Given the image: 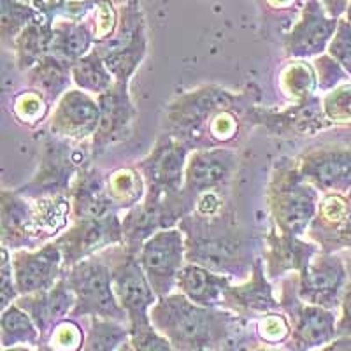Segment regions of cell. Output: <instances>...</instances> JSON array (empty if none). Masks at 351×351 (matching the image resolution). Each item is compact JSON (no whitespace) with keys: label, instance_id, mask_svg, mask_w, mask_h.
Instances as JSON below:
<instances>
[{"label":"cell","instance_id":"cell-1","mask_svg":"<svg viewBox=\"0 0 351 351\" xmlns=\"http://www.w3.org/2000/svg\"><path fill=\"white\" fill-rule=\"evenodd\" d=\"M149 316L156 330L180 351L252 350L260 343L256 334L250 335L247 316L199 306L181 291L158 297Z\"/></svg>","mask_w":351,"mask_h":351},{"label":"cell","instance_id":"cell-2","mask_svg":"<svg viewBox=\"0 0 351 351\" xmlns=\"http://www.w3.org/2000/svg\"><path fill=\"white\" fill-rule=\"evenodd\" d=\"M178 227L186 241V262L246 280L258 256L253 255L252 241L237 227L227 209L216 215L190 213Z\"/></svg>","mask_w":351,"mask_h":351},{"label":"cell","instance_id":"cell-3","mask_svg":"<svg viewBox=\"0 0 351 351\" xmlns=\"http://www.w3.org/2000/svg\"><path fill=\"white\" fill-rule=\"evenodd\" d=\"M111 265L112 288L116 299L123 307L130 327V350L169 351L174 350L167 337L160 334L152 322L153 304L158 300L148 276L141 267L137 253L128 252L125 244L102 252Z\"/></svg>","mask_w":351,"mask_h":351},{"label":"cell","instance_id":"cell-4","mask_svg":"<svg viewBox=\"0 0 351 351\" xmlns=\"http://www.w3.org/2000/svg\"><path fill=\"white\" fill-rule=\"evenodd\" d=\"M2 246L9 250H23L36 246L39 241L58 232L72 215L71 197H43L30 199L20 192L2 190Z\"/></svg>","mask_w":351,"mask_h":351},{"label":"cell","instance_id":"cell-5","mask_svg":"<svg viewBox=\"0 0 351 351\" xmlns=\"http://www.w3.org/2000/svg\"><path fill=\"white\" fill-rule=\"evenodd\" d=\"M267 204L276 230L304 237L319 204V190L300 174L297 160L280 158L272 169Z\"/></svg>","mask_w":351,"mask_h":351},{"label":"cell","instance_id":"cell-6","mask_svg":"<svg viewBox=\"0 0 351 351\" xmlns=\"http://www.w3.org/2000/svg\"><path fill=\"white\" fill-rule=\"evenodd\" d=\"M64 278L76 295V306L72 309L71 318L100 316L128 324L127 313L116 299L111 265L104 253L74 263L72 267L65 269Z\"/></svg>","mask_w":351,"mask_h":351},{"label":"cell","instance_id":"cell-7","mask_svg":"<svg viewBox=\"0 0 351 351\" xmlns=\"http://www.w3.org/2000/svg\"><path fill=\"white\" fill-rule=\"evenodd\" d=\"M239 97L219 86H202L174 99L165 112V134L195 146L215 116L234 111Z\"/></svg>","mask_w":351,"mask_h":351},{"label":"cell","instance_id":"cell-8","mask_svg":"<svg viewBox=\"0 0 351 351\" xmlns=\"http://www.w3.org/2000/svg\"><path fill=\"white\" fill-rule=\"evenodd\" d=\"M114 32L95 44V51L104 58L116 83H130L148 53L146 20L139 0H127L120 8Z\"/></svg>","mask_w":351,"mask_h":351},{"label":"cell","instance_id":"cell-9","mask_svg":"<svg viewBox=\"0 0 351 351\" xmlns=\"http://www.w3.org/2000/svg\"><path fill=\"white\" fill-rule=\"evenodd\" d=\"M92 158V148H74V141L53 136L46 139L36 174L18 192L30 199L71 195L77 172Z\"/></svg>","mask_w":351,"mask_h":351},{"label":"cell","instance_id":"cell-10","mask_svg":"<svg viewBox=\"0 0 351 351\" xmlns=\"http://www.w3.org/2000/svg\"><path fill=\"white\" fill-rule=\"evenodd\" d=\"M281 311L288 316L291 335L290 350L306 351L325 348L337 337V316L334 309L304 302L297 290V274L290 272L281 288Z\"/></svg>","mask_w":351,"mask_h":351},{"label":"cell","instance_id":"cell-11","mask_svg":"<svg viewBox=\"0 0 351 351\" xmlns=\"http://www.w3.org/2000/svg\"><path fill=\"white\" fill-rule=\"evenodd\" d=\"M141 267L148 276L156 297H165L178 288V276L186 263V241L180 227L155 232L137 253Z\"/></svg>","mask_w":351,"mask_h":351},{"label":"cell","instance_id":"cell-12","mask_svg":"<svg viewBox=\"0 0 351 351\" xmlns=\"http://www.w3.org/2000/svg\"><path fill=\"white\" fill-rule=\"evenodd\" d=\"M192 146L174 136L164 134L148 156L137 164L146 181V195L174 199L184 186V169Z\"/></svg>","mask_w":351,"mask_h":351},{"label":"cell","instance_id":"cell-13","mask_svg":"<svg viewBox=\"0 0 351 351\" xmlns=\"http://www.w3.org/2000/svg\"><path fill=\"white\" fill-rule=\"evenodd\" d=\"M64 255V271L74 263L99 255L108 247L123 244V225L118 213L100 216V218L74 219L71 228L56 237L55 241Z\"/></svg>","mask_w":351,"mask_h":351},{"label":"cell","instance_id":"cell-14","mask_svg":"<svg viewBox=\"0 0 351 351\" xmlns=\"http://www.w3.org/2000/svg\"><path fill=\"white\" fill-rule=\"evenodd\" d=\"M348 283L346 260L337 253L319 250L300 272H297L299 297L307 304L339 309Z\"/></svg>","mask_w":351,"mask_h":351},{"label":"cell","instance_id":"cell-15","mask_svg":"<svg viewBox=\"0 0 351 351\" xmlns=\"http://www.w3.org/2000/svg\"><path fill=\"white\" fill-rule=\"evenodd\" d=\"M100 106V120L90 148L92 158L104 155L111 146L130 137L136 123L137 109L128 93V84L114 83L108 92L97 95Z\"/></svg>","mask_w":351,"mask_h":351},{"label":"cell","instance_id":"cell-16","mask_svg":"<svg viewBox=\"0 0 351 351\" xmlns=\"http://www.w3.org/2000/svg\"><path fill=\"white\" fill-rule=\"evenodd\" d=\"M239 167V156L221 146L200 148L188 156L184 169L183 190L190 199H199L202 193L221 192L232 181Z\"/></svg>","mask_w":351,"mask_h":351},{"label":"cell","instance_id":"cell-17","mask_svg":"<svg viewBox=\"0 0 351 351\" xmlns=\"http://www.w3.org/2000/svg\"><path fill=\"white\" fill-rule=\"evenodd\" d=\"M337 25L339 20L332 18L318 0H306L299 21H295L285 37V55L293 60L324 55Z\"/></svg>","mask_w":351,"mask_h":351},{"label":"cell","instance_id":"cell-18","mask_svg":"<svg viewBox=\"0 0 351 351\" xmlns=\"http://www.w3.org/2000/svg\"><path fill=\"white\" fill-rule=\"evenodd\" d=\"M11 255L20 295L49 290L64 276V255L55 241L39 247L14 250Z\"/></svg>","mask_w":351,"mask_h":351},{"label":"cell","instance_id":"cell-19","mask_svg":"<svg viewBox=\"0 0 351 351\" xmlns=\"http://www.w3.org/2000/svg\"><path fill=\"white\" fill-rule=\"evenodd\" d=\"M99 100L93 99L92 93L83 92L80 88H71L56 102L49 132L53 136L74 143L92 141L99 127Z\"/></svg>","mask_w":351,"mask_h":351},{"label":"cell","instance_id":"cell-20","mask_svg":"<svg viewBox=\"0 0 351 351\" xmlns=\"http://www.w3.org/2000/svg\"><path fill=\"white\" fill-rule=\"evenodd\" d=\"M300 174L319 192H351V149L319 148L297 158Z\"/></svg>","mask_w":351,"mask_h":351},{"label":"cell","instance_id":"cell-21","mask_svg":"<svg viewBox=\"0 0 351 351\" xmlns=\"http://www.w3.org/2000/svg\"><path fill=\"white\" fill-rule=\"evenodd\" d=\"M14 302L32 316L40 330L39 348H44V344H48L49 335L55 330L56 325L71 316L72 309L76 306V295L62 276L49 290L20 295Z\"/></svg>","mask_w":351,"mask_h":351},{"label":"cell","instance_id":"cell-22","mask_svg":"<svg viewBox=\"0 0 351 351\" xmlns=\"http://www.w3.org/2000/svg\"><path fill=\"white\" fill-rule=\"evenodd\" d=\"M225 309L237 315L252 316L269 311H281L280 299L274 295V287L269 281L263 258H256L253 269L241 285H230L225 295Z\"/></svg>","mask_w":351,"mask_h":351},{"label":"cell","instance_id":"cell-23","mask_svg":"<svg viewBox=\"0 0 351 351\" xmlns=\"http://www.w3.org/2000/svg\"><path fill=\"white\" fill-rule=\"evenodd\" d=\"M322 247L315 241L290 236L272 228L265 237V272L269 280H280L290 272H300Z\"/></svg>","mask_w":351,"mask_h":351},{"label":"cell","instance_id":"cell-24","mask_svg":"<svg viewBox=\"0 0 351 351\" xmlns=\"http://www.w3.org/2000/svg\"><path fill=\"white\" fill-rule=\"evenodd\" d=\"M72 218L86 219L118 213L112 206L106 186V176L92 165V160L86 162L77 172L76 180L71 188Z\"/></svg>","mask_w":351,"mask_h":351},{"label":"cell","instance_id":"cell-25","mask_svg":"<svg viewBox=\"0 0 351 351\" xmlns=\"http://www.w3.org/2000/svg\"><path fill=\"white\" fill-rule=\"evenodd\" d=\"M255 121L258 125L271 128L281 134L293 136H315L316 132L327 127V116L324 106L318 99H309L304 102H295L290 109L283 112L255 111Z\"/></svg>","mask_w":351,"mask_h":351},{"label":"cell","instance_id":"cell-26","mask_svg":"<svg viewBox=\"0 0 351 351\" xmlns=\"http://www.w3.org/2000/svg\"><path fill=\"white\" fill-rule=\"evenodd\" d=\"M232 278L227 274L186 262L178 276V290L192 302L206 307H223Z\"/></svg>","mask_w":351,"mask_h":351},{"label":"cell","instance_id":"cell-27","mask_svg":"<svg viewBox=\"0 0 351 351\" xmlns=\"http://www.w3.org/2000/svg\"><path fill=\"white\" fill-rule=\"evenodd\" d=\"M97 39L86 20L58 18L53 21V40L49 53L67 64H74L81 56L95 48Z\"/></svg>","mask_w":351,"mask_h":351},{"label":"cell","instance_id":"cell-28","mask_svg":"<svg viewBox=\"0 0 351 351\" xmlns=\"http://www.w3.org/2000/svg\"><path fill=\"white\" fill-rule=\"evenodd\" d=\"M53 40V21L44 16L34 20L32 23L21 30L20 36L12 43V49L16 53V64L21 71H30L36 67L44 56L49 55Z\"/></svg>","mask_w":351,"mask_h":351},{"label":"cell","instance_id":"cell-29","mask_svg":"<svg viewBox=\"0 0 351 351\" xmlns=\"http://www.w3.org/2000/svg\"><path fill=\"white\" fill-rule=\"evenodd\" d=\"M71 64L55 55H46L34 69H30V88L37 90L49 104L60 100L67 90H71L72 72Z\"/></svg>","mask_w":351,"mask_h":351},{"label":"cell","instance_id":"cell-30","mask_svg":"<svg viewBox=\"0 0 351 351\" xmlns=\"http://www.w3.org/2000/svg\"><path fill=\"white\" fill-rule=\"evenodd\" d=\"M40 344V330L25 309H21L16 302L2 309L0 316V348L25 346L36 348Z\"/></svg>","mask_w":351,"mask_h":351},{"label":"cell","instance_id":"cell-31","mask_svg":"<svg viewBox=\"0 0 351 351\" xmlns=\"http://www.w3.org/2000/svg\"><path fill=\"white\" fill-rule=\"evenodd\" d=\"M83 350L116 351L130 350V327L125 322L100 316H86Z\"/></svg>","mask_w":351,"mask_h":351},{"label":"cell","instance_id":"cell-32","mask_svg":"<svg viewBox=\"0 0 351 351\" xmlns=\"http://www.w3.org/2000/svg\"><path fill=\"white\" fill-rule=\"evenodd\" d=\"M108 195L116 211H128L146 197V181L137 167H123L106 176Z\"/></svg>","mask_w":351,"mask_h":351},{"label":"cell","instance_id":"cell-33","mask_svg":"<svg viewBox=\"0 0 351 351\" xmlns=\"http://www.w3.org/2000/svg\"><path fill=\"white\" fill-rule=\"evenodd\" d=\"M71 72L76 88L86 93H92V95H100V93L108 92L109 88L116 83L104 58L95 49H92L88 55L81 56L80 60L74 62Z\"/></svg>","mask_w":351,"mask_h":351},{"label":"cell","instance_id":"cell-34","mask_svg":"<svg viewBox=\"0 0 351 351\" xmlns=\"http://www.w3.org/2000/svg\"><path fill=\"white\" fill-rule=\"evenodd\" d=\"M40 16V11L34 4L21 0H0V37L2 43H14L25 27Z\"/></svg>","mask_w":351,"mask_h":351},{"label":"cell","instance_id":"cell-35","mask_svg":"<svg viewBox=\"0 0 351 351\" xmlns=\"http://www.w3.org/2000/svg\"><path fill=\"white\" fill-rule=\"evenodd\" d=\"M281 88L293 102L313 99V93L318 88L315 67L306 60H295L288 64L281 72Z\"/></svg>","mask_w":351,"mask_h":351},{"label":"cell","instance_id":"cell-36","mask_svg":"<svg viewBox=\"0 0 351 351\" xmlns=\"http://www.w3.org/2000/svg\"><path fill=\"white\" fill-rule=\"evenodd\" d=\"M255 334L263 344H283L290 339L291 325L285 313H262L255 322Z\"/></svg>","mask_w":351,"mask_h":351},{"label":"cell","instance_id":"cell-37","mask_svg":"<svg viewBox=\"0 0 351 351\" xmlns=\"http://www.w3.org/2000/svg\"><path fill=\"white\" fill-rule=\"evenodd\" d=\"M49 109V102L40 95L37 90L30 88L27 92L20 93L14 99V116L20 123L37 125L46 118Z\"/></svg>","mask_w":351,"mask_h":351},{"label":"cell","instance_id":"cell-38","mask_svg":"<svg viewBox=\"0 0 351 351\" xmlns=\"http://www.w3.org/2000/svg\"><path fill=\"white\" fill-rule=\"evenodd\" d=\"M324 112L332 123H351V84H339L322 100Z\"/></svg>","mask_w":351,"mask_h":351},{"label":"cell","instance_id":"cell-39","mask_svg":"<svg viewBox=\"0 0 351 351\" xmlns=\"http://www.w3.org/2000/svg\"><path fill=\"white\" fill-rule=\"evenodd\" d=\"M313 67L316 71V80H318V90L322 92H330L335 86H339L344 80H348V72L343 65L334 60L330 55H318L313 62Z\"/></svg>","mask_w":351,"mask_h":351},{"label":"cell","instance_id":"cell-40","mask_svg":"<svg viewBox=\"0 0 351 351\" xmlns=\"http://www.w3.org/2000/svg\"><path fill=\"white\" fill-rule=\"evenodd\" d=\"M76 318H65L64 322L56 325L55 330L49 335L48 344H53L51 350H83L84 343V330L83 327L74 322Z\"/></svg>","mask_w":351,"mask_h":351},{"label":"cell","instance_id":"cell-41","mask_svg":"<svg viewBox=\"0 0 351 351\" xmlns=\"http://www.w3.org/2000/svg\"><path fill=\"white\" fill-rule=\"evenodd\" d=\"M327 51L334 60L343 65L344 71L348 72V76L351 77V25L344 18L339 20L337 30H335L334 37L328 43Z\"/></svg>","mask_w":351,"mask_h":351},{"label":"cell","instance_id":"cell-42","mask_svg":"<svg viewBox=\"0 0 351 351\" xmlns=\"http://www.w3.org/2000/svg\"><path fill=\"white\" fill-rule=\"evenodd\" d=\"M20 297V290L14 280L12 255L9 247L2 246V267H0V309H5Z\"/></svg>","mask_w":351,"mask_h":351},{"label":"cell","instance_id":"cell-43","mask_svg":"<svg viewBox=\"0 0 351 351\" xmlns=\"http://www.w3.org/2000/svg\"><path fill=\"white\" fill-rule=\"evenodd\" d=\"M348 283L341 299V316L337 319V337H351V255L346 258Z\"/></svg>","mask_w":351,"mask_h":351},{"label":"cell","instance_id":"cell-44","mask_svg":"<svg viewBox=\"0 0 351 351\" xmlns=\"http://www.w3.org/2000/svg\"><path fill=\"white\" fill-rule=\"evenodd\" d=\"M318 2L324 5V9L328 12V14H330L332 18H337V20H341V18L346 14L348 5H350L351 0H318Z\"/></svg>","mask_w":351,"mask_h":351},{"label":"cell","instance_id":"cell-45","mask_svg":"<svg viewBox=\"0 0 351 351\" xmlns=\"http://www.w3.org/2000/svg\"><path fill=\"white\" fill-rule=\"evenodd\" d=\"M269 2H271L272 5H288L291 4L293 0H269Z\"/></svg>","mask_w":351,"mask_h":351},{"label":"cell","instance_id":"cell-46","mask_svg":"<svg viewBox=\"0 0 351 351\" xmlns=\"http://www.w3.org/2000/svg\"><path fill=\"white\" fill-rule=\"evenodd\" d=\"M346 20L350 21V25H351V2H350V5H348V11H346Z\"/></svg>","mask_w":351,"mask_h":351},{"label":"cell","instance_id":"cell-47","mask_svg":"<svg viewBox=\"0 0 351 351\" xmlns=\"http://www.w3.org/2000/svg\"><path fill=\"white\" fill-rule=\"evenodd\" d=\"M21 2H28V4H32L34 0H21Z\"/></svg>","mask_w":351,"mask_h":351},{"label":"cell","instance_id":"cell-48","mask_svg":"<svg viewBox=\"0 0 351 351\" xmlns=\"http://www.w3.org/2000/svg\"><path fill=\"white\" fill-rule=\"evenodd\" d=\"M111 2H127V0H111Z\"/></svg>","mask_w":351,"mask_h":351}]
</instances>
